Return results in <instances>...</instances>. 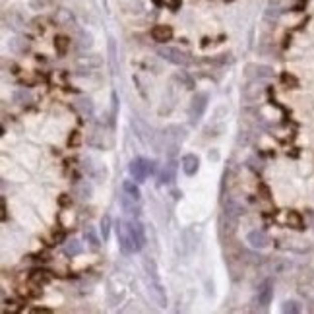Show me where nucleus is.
Listing matches in <instances>:
<instances>
[{
	"mask_svg": "<svg viewBox=\"0 0 314 314\" xmlns=\"http://www.w3.org/2000/svg\"><path fill=\"white\" fill-rule=\"evenodd\" d=\"M0 202H2V221H4V219H6V202H4V198H2Z\"/></svg>",
	"mask_w": 314,
	"mask_h": 314,
	"instance_id": "28",
	"label": "nucleus"
},
{
	"mask_svg": "<svg viewBox=\"0 0 314 314\" xmlns=\"http://www.w3.org/2000/svg\"><path fill=\"white\" fill-rule=\"evenodd\" d=\"M72 192H74V196H76L78 200H89L91 194H93V186H91L87 180H78V182H74Z\"/></svg>",
	"mask_w": 314,
	"mask_h": 314,
	"instance_id": "14",
	"label": "nucleus"
},
{
	"mask_svg": "<svg viewBox=\"0 0 314 314\" xmlns=\"http://www.w3.org/2000/svg\"><path fill=\"white\" fill-rule=\"evenodd\" d=\"M151 37L157 43H167L171 37H173V29L169 26H155L151 29Z\"/></svg>",
	"mask_w": 314,
	"mask_h": 314,
	"instance_id": "15",
	"label": "nucleus"
},
{
	"mask_svg": "<svg viewBox=\"0 0 314 314\" xmlns=\"http://www.w3.org/2000/svg\"><path fill=\"white\" fill-rule=\"evenodd\" d=\"M281 310L285 314H299V312H302V306H300L299 300H285V302L281 304Z\"/></svg>",
	"mask_w": 314,
	"mask_h": 314,
	"instance_id": "21",
	"label": "nucleus"
},
{
	"mask_svg": "<svg viewBox=\"0 0 314 314\" xmlns=\"http://www.w3.org/2000/svg\"><path fill=\"white\" fill-rule=\"evenodd\" d=\"M80 47H82V49H85V47L89 49V47H91V37H89V35H83L82 43H80Z\"/></svg>",
	"mask_w": 314,
	"mask_h": 314,
	"instance_id": "27",
	"label": "nucleus"
},
{
	"mask_svg": "<svg viewBox=\"0 0 314 314\" xmlns=\"http://www.w3.org/2000/svg\"><path fill=\"white\" fill-rule=\"evenodd\" d=\"M117 237H119V246L124 254L140 252L146 245V229L138 221V218L121 219L117 225Z\"/></svg>",
	"mask_w": 314,
	"mask_h": 314,
	"instance_id": "1",
	"label": "nucleus"
},
{
	"mask_svg": "<svg viewBox=\"0 0 314 314\" xmlns=\"http://www.w3.org/2000/svg\"><path fill=\"white\" fill-rule=\"evenodd\" d=\"M109 235H111V216H103L101 218V237L103 241H109Z\"/></svg>",
	"mask_w": 314,
	"mask_h": 314,
	"instance_id": "23",
	"label": "nucleus"
},
{
	"mask_svg": "<svg viewBox=\"0 0 314 314\" xmlns=\"http://www.w3.org/2000/svg\"><path fill=\"white\" fill-rule=\"evenodd\" d=\"M207 103H210V95L205 91H196L194 97L190 99V105H188V119L190 124L200 123V119L204 117L205 109H207Z\"/></svg>",
	"mask_w": 314,
	"mask_h": 314,
	"instance_id": "4",
	"label": "nucleus"
},
{
	"mask_svg": "<svg viewBox=\"0 0 314 314\" xmlns=\"http://www.w3.org/2000/svg\"><path fill=\"white\" fill-rule=\"evenodd\" d=\"M33 312H51V310H49V308H35Z\"/></svg>",
	"mask_w": 314,
	"mask_h": 314,
	"instance_id": "29",
	"label": "nucleus"
},
{
	"mask_svg": "<svg viewBox=\"0 0 314 314\" xmlns=\"http://www.w3.org/2000/svg\"><path fill=\"white\" fill-rule=\"evenodd\" d=\"M273 76V70L264 64H248L246 66V78L250 80H268Z\"/></svg>",
	"mask_w": 314,
	"mask_h": 314,
	"instance_id": "9",
	"label": "nucleus"
},
{
	"mask_svg": "<svg viewBox=\"0 0 314 314\" xmlns=\"http://www.w3.org/2000/svg\"><path fill=\"white\" fill-rule=\"evenodd\" d=\"M161 138H163V151L169 157H175L184 142V128L177 126V124H169V126H165Z\"/></svg>",
	"mask_w": 314,
	"mask_h": 314,
	"instance_id": "2",
	"label": "nucleus"
},
{
	"mask_svg": "<svg viewBox=\"0 0 314 314\" xmlns=\"http://www.w3.org/2000/svg\"><path fill=\"white\" fill-rule=\"evenodd\" d=\"M83 246L82 243L78 241V239H72V241H66V245H64V252L68 254V256H78V254H82Z\"/></svg>",
	"mask_w": 314,
	"mask_h": 314,
	"instance_id": "18",
	"label": "nucleus"
},
{
	"mask_svg": "<svg viewBox=\"0 0 314 314\" xmlns=\"http://www.w3.org/2000/svg\"><path fill=\"white\" fill-rule=\"evenodd\" d=\"M76 109L80 111L83 117H91L93 115V101L89 97H80L76 101Z\"/></svg>",
	"mask_w": 314,
	"mask_h": 314,
	"instance_id": "17",
	"label": "nucleus"
},
{
	"mask_svg": "<svg viewBox=\"0 0 314 314\" xmlns=\"http://www.w3.org/2000/svg\"><path fill=\"white\" fill-rule=\"evenodd\" d=\"M310 225L314 227V214H312V218H310Z\"/></svg>",
	"mask_w": 314,
	"mask_h": 314,
	"instance_id": "30",
	"label": "nucleus"
},
{
	"mask_svg": "<svg viewBox=\"0 0 314 314\" xmlns=\"http://www.w3.org/2000/svg\"><path fill=\"white\" fill-rule=\"evenodd\" d=\"M109 53H111V62H113V70H117V47H115L113 39L109 41Z\"/></svg>",
	"mask_w": 314,
	"mask_h": 314,
	"instance_id": "25",
	"label": "nucleus"
},
{
	"mask_svg": "<svg viewBox=\"0 0 314 314\" xmlns=\"http://www.w3.org/2000/svg\"><path fill=\"white\" fill-rule=\"evenodd\" d=\"M287 225L293 229H302V218L297 212H287Z\"/></svg>",
	"mask_w": 314,
	"mask_h": 314,
	"instance_id": "22",
	"label": "nucleus"
},
{
	"mask_svg": "<svg viewBox=\"0 0 314 314\" xmlns=\"http://www.w3.org/2000/svg\"><path fill=\"white\" fill-rule=\"evenodd\" d=\"M246 243L252 248H256V250H264V248L270 246V237H268V233L262 231V229H254V231H250L246 235Z\"/></svg>",
	"mask_w": 314,
	"mask_h": 314,
	"instance_id": "8",
	"label": "nucleus"
},
{
	"mask_svg": "<svg viewBox=\"0 0 314 314\" xmlns=\"http://www.w3.org/2000/svg\"><path fill=\"white\" fill-rule=\"evenodd\" d=\"M180 167H182V171H184L186 177H194V175L198 173V169H200V159H198V155H194V153L182 155Z\"/></svg>",
	"mask_w": 314,
	"mask_h": 314,
	"instance_id": "10",
	"label": "nucleus"
},
{
	"mask_svg": "<svg viewBox=\"0 0 314 314\" xmlns=\"http://www.w3.org/2000/svg\"><path fill=\"white\" fill-rule=\"evenodd\" d=\"M175 173H177V163H175V159L171 157V159L163 165L161 173H159V184H171V182L175 180Z\"/></svg>",
	"mask_w": 314,
	"mask_h": 314,
	"instance_id": "12",
	"label": "nucleus"
},
{
	"mask_svg": "<svg viewBox=\"0 0 314 314\" xmlns=\"http://www.w3.org/2000/svg\"><path fill=\"white\" fill-rule=\"evenodd\" d=\"M144 270H146V275L148 279H159L157 277V266H155V260L153 258H144Z\"/></svg>",
	"mask_w": 314,
	"mask_h": 314,
	"instance_id": "19",
	"label": "nucleus"
},
{
	"mask_svg": "<svg viewBox=\"0 0 314 314\" xmlns=\"http://www.w3.org/2000/svg\"><path fill=\"white\" fill-rule=\"evenodd\" d=\"M260 306H270V302L273 300V283L272 281H264L258 289V297H256Z\"/></svg>",
	"mask_w": 314,
	"mask_h": 314,
	"instance_id": "11",
	"label": "nucleus"
},
{
	"mask_svg": "<svg viewBox=\"0 0 314 314\" xmlns=\"http://www.w3.org/2000/svg\"><path fill=\"white\" fill-rule=\"evenodd\" d=\"M262 91H264V87H262L260 80H252V83H248L245 89H243V97H245V101H248V103H254V101H258Z\"/></svg>",
	"mask_w": 314,
	"mask_h": 314,
	"instance_id": "13",
	"label": "nucleus"
},
{
	"mask_svg": "<svg viewBox=\"0 0 314 314\" xmlns=\"http://www.w3.org/2000/svg\"><path fill=\"white\" fill-rule=\"evenodd\" d=\"M148 295H150V299L157 306H165L167 304V295H165V289L159 283V279H148Z\"/></svg>",
	"mask_w": 314,
	"mask_h": 314,
	"instance_id": "6",
	"label": "nucleus"
},
{
	"mask_svg": "<svg viewBox=\"0 0 314 314\" xmlns=\"http://www.w3.org/2000/svg\"><path fill=\"white\" fill-rule=\"evenodd\" d=\"M123 192L128 196V198L138 200V202H140V198H142V190H140V186H138L134 180H124L123 182Z\"/></svg>",
	"mask_w": 314,
	"mask_h": 314,
	"instance_id": "16",
	"label": "nucleus"
},
{
	"mask_svg": "<svg viewBox=\"0 0 314 314\" xmlns=\"http://www.w3.org/2000/svg\"><path fill=\"white\" fill-rule=\"evenodd\" d=\"M157 55L165 58L167 62H171V64H175V66H190L192 64V58L188 53H184V51H180L177 47H167V45H161L159 49H157Z\"/></svg>",
	"mask_w": 314,
	"mask_h": 314,
	"instance_id": "3",
	"label": "nucleus"
},
{
	"mask_svg": "<svg viewBox=\"0 0 314 314\" xmlns=\"http://www.w3.org/2000/svg\"><path fill=\"white\" fill-rule=\"evenodd\" d=\"M291 6H293V0H270L268 10H266V20H277Z\"/></svg>",
	"mask_w": 314,
	"mask_h": 314,
	"instance_id": "7",
	"label": "nucleus"
},
{
	"mask_svg": "<svg viewBox=\"0 0 314 314\" xmlns=\"http://www.w3.org/2000/svg\"><path fill=\"white\" fill-rule=\"evenodd\" d=\"M16 101L18 103H26V101H31V95H29L28 91H24V89H20V91H16Z\"/></svg>",
	"mask_w": 314,
	"mask_h": 314,
	"instance_id": "26",
	"label": "nucleus"
},
{
	"mask_svg": "<svg viewBox=\"0 0 314 314\" xmlns=\"http://www.w3.org/2000/svg\"><path fill=\"white\" fill-rule=\"evenodd\" d=\"M153 161L150 159H146V157H136V159H132L130 165H128V171H130V175L134 180L138 182H144L146 178L150 177L151 173L155 171V167H153Z\"/></svg>",
	"mask_w": 314,
	"mask_h": 314,
	"instance_id": "5",
	"label": "nucleus"
},
{
	"mask_svg": "<svg viewBox=\"0 0 314 314\" xmlns=\"http://www.w3.org/2000/svg\"><path fill=\"white\" fill-rule=\"evenodd\" d=\"M55 45H56V49H58V53H60V55H64V53L68 51V45H70L68 37H64V35H58V37L55 39Z\"/></svg>",
	"mask_w": 314,
	"mask_h": 314,
	"instance_id": "24",
	"label": "nucleus"
},
{
	"mask_svg": "<svg viewBox=\"0 0 314 314\" xmlns=\"http://www.w3.org/2000/svg\"><path fill=\"white\" fill-rule=\"evenodd\" d=\"M83 239L89 243V246H93V248H99L101 245V241H99V237H97V233L93 227H85V231H83Z\"/></svg>",
	"mask_w": 314,
	"mask_h": 314,
	"instance_id": "20",
	"label": "nucleus"
}]
</instances>
